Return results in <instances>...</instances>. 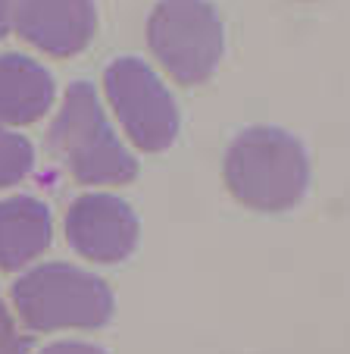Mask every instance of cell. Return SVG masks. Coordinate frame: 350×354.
<instances>
[{
    "label": "cell",
    "instance_id": "cell-1",
    "mask_svg": "<svg viewBox=\"0 0 350 354\" xmlns=\"http://www.w3.org/2000/svg\"><path fill=\"white\" fill-rule=\"evenodd\" d=\"M225 185L251 210L284 214L310 188V160L298 138L275 126L244 129L225 151Z\"/></svg>",
    "mask_w": 350,
    "mask_h": 354
},
{
    "label": "cell",
    "instance_id": "cell-2",
    "mask_svg": "<svg viewBox=\"0 0 350 354\" xmlns=\"http://www.w3.org/2000/svg\"><path fill=\"white\" fill-rule=\"evenodd\" d=\"M47 151L81 185H126L138 176V160L113 132L91 82H72L47 132Z\"/></svg>",
    "mask_w": 350,
    "mask_h": 354
},
{
    "label": "cell",
    "instance_id": "cell-3",
    "mask_svg": "<svg viewBox=\"0 0 350 354\" xmlns=\"http://www.w3.org/2000/svg\"><path fill=\"white\" fill-rule=\"evenodd\" d=\"M22 326L32 333L97 329L113 317V292L104 279L72 263L53 261L22 273L10 288Z\"/></svg>",
    "mask_w": 350,
    "mask_h": 354
},
{
    "label": "cell",
    "instance_id": "cell-4",
    "mask_svg": "<svg viewBox=\"0 0 350 354\" xmlns=\"http://www.w3.org/2000/svg\"><path fill=\"white\" fill-rule=\"evenodd\" d=\"M147 47L179 85H204L225 54V26L210 0H159L147 19Z\"/></svg>",
    "mask_w": 350,
    "mask_h": 354
},
{
    "label": "cell",
    "instance_id": "cell-5",
    "mask_svg": "<svg viewBox=\"0 0 350 354\" xmlns=\"http://www.w3.org/2000/svg\"><path fill=\"white\" fill-rule=\"evenodd\" d=\"M104 91L116 120L138 151L159 154L179 135V107L169 88L138 57H119L104 73Z\"/></svg>",
    "mask_w": 350,
    "mask_h": 354
},
{
    "label": "cell",
    "instance_id": "cell-6",
    "mask_svg": "<svg viewBox=\"0 0 350 354\" xmlns=\"http://www.w3.org/2000/svg\"><path fill=\"white\" fill-rule=\"evenodd\" d=\"M141 223L116 194H81L66 210V241L94 263H119L138 248Z\"/></svg>",
    "mask_w": 350,
    "mask_h": 354
},
{
    "label": "cell",
    "instance_id": "cell-7",
    "mask_svg": "<svg viewBox=\"0 0 350 354\" xmlns=\"http://www.w3.org/2000/svg\"><path fill=\"white\" fill-rule=\"evenodd\" d=\"M10 28L50 57H75L97 35V7L94 0H16Z\"/></svg>",
    "mask_w": 350,
    "mask_h": 354
},
{
    "label": "cell",
    "instance_id": "cell-8",
    "mask_svg": "<svg viewBox=\"0 0 350 354\" xmlns=\"http://www.w3.org/2000/svg\"><path fill=\"white\" fill-rule=\"evenodd\" d=\"M53 241V220L44 201L19 194L0 201V270L16 273L38 261Z\"/></svg>",
    "mask_w": 350,
    "mask_h": 354
},
{
    "label": "cell",
    "instance_id": "cell-9",
    "mask_svg": "<svg viewBox=\"0 0 350 354\" xmlns=\"http://www.w3.org/2000/svg\"><path fill=\"white\" fill-rule=\"evenodd\" d=\"M53 75L26 54L0 57V126H32L53 107Z\"/></svg>",
    "mask_w": 350,
    "mask_h": 354
},
{
    "label": "cell",
    "instance_id": "cell-10",
    "mask_svg": "<svg viewBox=\"0 0 350 354\" xmlns=\"http://www.w3.org/2000/svg\"><path fill=\"white\" fill-rule=\"evenodd\" d=\"M35 147L26 135L0 126V188H13L32 173Z\"/></svg>",
    "mask_w": 350,
    "mask_h": 354
},
{
    "label": "cell",
    "instance_id": "cell-11",
    "mask_svg": "<svg viewBox=\"0 0 350 354\" xmlns=\"http://www.w3.org/2000/svg\"><path fill=\"white\" fill-rule=\"evenodd\" d=\"M0 354H26V339L19 335L7 310H0Z\"/></svg>",
    "mask_w": 350,
    "mask_h": 354
},
{
    "label": "cell",
    "instance_id": "cell-12",
    "mask_svg": "<svg viewBox=\"0 0 350 354\" xmlns=\"http://www.w3.org/2000/svg\"><path fill=\"white\" fill-rule=\"evenodd\" d=\"M41 354H106V351L97 345H88V342H57V345H47Z\"/></svg>",
    "mask_w": 350,
    "mask_h": 354
},
{
    "label": "cell",
    "instance_id": "cell-13",
    "mask_svg": "<svg viewBox=\"0 0 350 354\" xmlns=\"http://www.w3.org/2000/svg\"><path fill=\"white\" fill-rule=\"evenodd\" d=\"M13 7L16 0H0V38H7L10 26H13Z\"/></svg>",
    "mask_w": 350,
    "mask_h": 354
},
{
    "label": "cell",
    "instance_id": "cell-14",
    "mask_svg": "<svg viewBox=\"0 0 350 354\" xmlns=\"http://www.w3.org/2000/svg\"><path fill=\"white\" fill-rule=\"evenodd\" d=\"M0 310H3V301H0Z\"/></svg>",
    "mask_w": 350,
    "mask_h": 354
}]
</instances>
